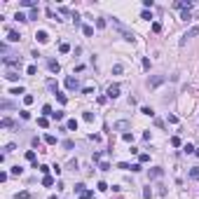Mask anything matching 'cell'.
<instances>
[{"mask_svg": "<svg viewBox=\"0 0 199 199\" xmlns=\"http://www.w3.org/2000/svg\"><path fill=\"white\" fill-rule=\"evenodd\" d=\"M66 89H80V82H77V77H66Z\"/></svg>", "mask_w": 199, "mask_h": 199, "instance_id": "4", "label": "cell"}, {"mask_svg": "<svg viewBox=\"0 0 199 199\" xmlns=\"http://www.w3.org/2000/svg\"><path fill=\"white\" fill-rule=\"evenodd\" d=\"M194 35H199V26H192L190 31H188V33H185V35L181 38V45H185V42H188L190 38H194Z\"/></svg>", "mask_w": 199, "mask_h": 199, "instance_id": "2", "label": "cell"}, {"mask_svg": "<svg viewBox=\"0 0 199 199\" xmlns=\"http://www.w3.org/2000/svg\"><path fill=\"white\" fill-rule=\"evenodd\" d=\"M117 169H122V171H129V169H131V164H127V162H119V164H117Z\"/></svg>", "mask_w": 199, "mask_h": 199, "instance_id": "28", "label": "cell"}, {"mask_svg": "<svg viewBox=\"0 0 199 199\" xmlns=\"http://www.w3.org/2000/svg\"><path fill=\"white\" fill-rule=\"evenodd\" d=\"M31 197V192H17V199H28Z\"/></svg>", "mask_w": 199, "mask_h": 199, "instance_id": "35", "label": "cell"}, {"mask_svg": "<svg viewBox=\"0 0 199 199\" xmlns=\"http://www.w3.org/2000/svg\"><path fill=\"white\" fill-rule=\"evenodd\" d=\"M14 19H19V21H28V19L24 17V14H21V12H17V14H14Z\"/></svg>", "mask_w": 199, "mask_h": 199, "instance_id": "48", "label": "cell"}, {"mask_svg": "<svg viewBox=\"0 0 199 199\" xmlns=\"http://www.w3.org/2000/svg\"><path fill=\"white\" fill-rule=\"evenodd\" d=\"M0 124H2V127H5V129H9V127H12V119H9V117H5V119H2V122H0Z\"/></svg>", "mask_w": 199, "mask_h": 199, "instance_id": "33", "label": "cell"}, {"mask_svg": "<svg viewBox=\"0 0 199 199\" xmlns=\"http://www.w3.org/2000/svg\"><path fill=\"white\" fill-rule=\"evenodd\" d=\"M194 155H197V157H199V148H197V150H194Z\"/></svg>", "mask_w": 199, "mask_h": 199, "instance_id": "50", "label": "cell"}, {"mask_svg": "<svg viewBox=\"0 0 199 199\" xmlns=\"http://www.w3.org/2000/svg\"><path fill=\"white\" fill-rule=\"evenodd\" d=\"M33 101H35V99H33V96H31V94H26V96H24V103H26V106H31V103H33Z\"/></svg>", "mask_w": 199, "mask_h": 199, "instance_id": "34", "label": "cell"}, {"mask_svg": "<svg viewBox=\"0 0 199 199\" xmlns=\"http://www.w3.org/2000/svg\"><path fill=\"white\" fill-rule=\"evenodd\" d=\"M38 124H40V127L45 129V127H47V124H49V119H47V117H40V119H38Z\"/></svg>", "mask_w": 199, "mask_h": 199, "instance_id": "32", "label": "cell"}, {"mask_svg": "<svg viewBox=\"0 0 199 199\" xmlns=\"http://www.w3.org/2000/svg\"><path fill=\"white\" fill-rule=\"evenodd\" d=\"M42 185H45V188H52V185H54V178H52V176H45V178H42Z\"/></svg>", "mask_w": 199, "mask_h": 199, "instance_id": "12", "label": "cell"}, {"mask_svg": "<svg viewBox=\"0 0 199 199\" xmlns=\"http://www.w3.org/2000/svg\"><path fill=\"white\" fill-rule=\"evenodd\" d=\"M54 96H56V101H59V103H66V101H68V99H66V94H61V91H56Z\"/></svg>", "mask_w": 199, "mask_h": 199, "instance_id": "22", "label": "cell"}, {"mask_svg": "<svg viewBox=\"0 0 199 199\" xmlns=\"http://www.w3.org/2000/svg\"><path fill=\"white\" fill-rule=\"evenodd\" d=\"M141 19H148V21H150V19H152V14H150V12H148V9H145L143 14H141Z\"/></svg>", "mask_w": 199, "mask_h": 199, "instance_id": "45", "label": "cell"}, {"mask_svg": "<svg viewBox=\"0 0 199 199\" xmlns=\"http://www.w3.org/2000/svg\"><path fill=\"white\" fill-rule=\"evenodd\" d=\"M143 197L150 199V197H152V190H150V188H145V190H143Z\"/></svg>", "mask_w": 199, "mask_h": 199, "instance_id": "40", "label": "cell"}, {"mask_svg": "<svg viewBox=\"0 0 199 199\" xmlns=\"http://www.w3.org/2000/svg\"><path fill=\"white\" fill-rule=\"evenodd\" d=\"M21 119H31V113H28V110H21Z\"/></svg>", "mask_w": 199, "mask_h": 199, "instance_id": "46", "label": "cell"}, {"mask_svg": "<svg viewBox=\"0 0 199 199\" xmlns=\"http://www.w3.org/2000/svg\"><path fill=\"white\" fill-rule=\"evenodd\" d=\"M80 199H94V192H91V190H84L80 194Z\"/></svg>", "mask_w": 199, "mask_h": 199, "instance_id": "19", "label": "cell"}, {"mask_svg": "<svg viewBox=\"0 0 199 199\" xmlns=\"http://www.w3.org/2000/svg\"><path fill=\"white\" fill-rule=\"evenodd\" d=\"M47 66H49V70H52V73H59V70H61V66L56 64V61H49Z\"/></svg>", "mask_w": 199, "mask_h": 199, "instance_id": "14", "label": "cell"}, {"mask_svg": "<svg viewBox=\"0 0 199 199\" xmlns=\"http://www.w3.org/2000/svg\"><path fill=\"white\" fill-rule=\"evenodd\" d=\"M94 119V113H84V122H91Z\"/></svg>", "mask_w": 199, "mask_h": 199, "instance_id": "47", "label": "cell"}, {"mask_svg": "<svg viewBox=\"0 0 199 199\" xmlns=\"http://www.w3.org/2000/svg\"><path fill=\"white\" fill-rule=\"evenodd\" d=\"M35 40L40 42V45H45V42H49V35H47V31H38V33H35Z\"/></svg>", "mask_w": 199, "mask_h": 199, "instance_id": "5", "label": "cell"}, {"mask_svg": "<svg viewBox=\"0 0 199 199\" xmlns=\"http://www.w3.org/2000/svg\"><path fill=\"white\" fill-rule=\"evenodd\" d=\"M7 40H9V42H19V40H21V35H19L17 31H7Z\"/></svg>", "mask_w": 199, "mask_h": 199, "instance_id": "7", "label": "cell"}, {"mask_svg": "<svg viewBox=\"0 0 199 199\" xmlns=\"http://www.w3.org/2000/svg\"><path fill=\"white\" fill-rule=\"evenodd\" d=\"M190 178H192V181H199V166L190 169Z\"/></svg>", "mask_w": 199, "mask_h": 199, "instance_id": "15", "label": "cell"}, {"mask_svg": "<svg viewBox=\"0 0 199 199\" xmlns=\"http://www.w3.org/2000/svg\"><path fill=\"white\" fill-rule=\"evenodd\" d=\"M26 159H28V162H35V152H33V150H28V152H26Z\"/></svg>", "mask_w": 199, "mask_h": 199, "instance_id": "31", "label": "cell"}, {"mask_svg": "<svg viewBox=\"0 0 199 199\" xmlns=\"http://www.w3.org/2000/svg\"><path fill=\"white\" fill-rule=\"evenodd\" d=\"M162 176H164V169H159V166L150 169V178H162Z\"/></svg>", "mask_w": 199, "mask_h": 199, "instance_id": "6", "label": "cell"}, {"mask_svg": "<svg viewBox=\"0 0 199 199\" xmlns=\"http://www.w3.org/2000/svg\"><path fill=\"white\" fill-rule=\"evenodd\" d=\"M181 19H183V21H188V19H190V9H185V12L181 14Z\"/></svg>", "mask_w": 199, "mask_h": 199, "instance_id": "41", "label": "cell"}, {"mask_svg": "<svg viewBox=\"0 0 199 199\" xmlns=\"http://www.w3.org/2000/svg\"><path fill=\"white\" fill-rule=\"evenodd\" d=\"M113 24L117 26V31H119V33H122V38H124L127 42H134V40H136V35H134V33H131V31H129V28L124 26V24H122V21H117V19H115V17H113Z\"/></svg>", "mask_w": 199, "mask_h": 199, "instance_id": "1", "label": "cell"}, {"mask_svg": "<svg viewBox=\"0 0 199 199\" xmlns=\"http://www.w3.org/2000/svg\"><path fill=\"white\" fill-rule=\"evenodd\" d=\"M119 91H122V87H119V84H110L106 94H108V99H117V96H119Z\"/></svg>", "mask_w": 199, "mask_h": 199, "instance_id": "3", "label": "cell"}, {"mask_svg": "<svg viewBox=\"0 0 199 199\" xmlns=\"http://www.w3.org/2000/svg\"><path fill=\"white\" fill-rule=\"evenodd\" d=\"M122 70H124V66H122V64H115V66H113V73H115V75H119Z\"/></svg>", "mask_w": 199, "mask_h": 199, "instance_id": "23", "label": "cell"}, {"mask_svg": "<svg viewBox=\"0 0 199 199\" xmlns=\"http://www.w3.org/2000/svg\"><path fill=\"white\" fill-rule=\"evenodd\" d=\"M38 169H40V173H45V176H49V166H47V164H40Z\"/></svg>", "mask_w": 199, "mask_h": 199, "instance_id": "29", "label": "cell"}, {"mask_svg": "<svg viewBox=\"0 0 199 199\" xmlns=\"http://www.w3.org/2000/svg\"><path fill=\"white\" fill-rule=\"evenodd\" d=\"M42 113H45V115H49V117H52V106H42Z\"/></svg>", "mask_w": 199, "mask_h": 199, "instance_id": "37", "label": "cell"}, {"mask_svg": "<svg viewBox=\"0 0 199 199\" xmlns=\"http://www.w3.org/2000/svg\"><path fill=\"white\" fill-rule=\"evenodd\" d=\"M141 113H143V115H148V117H152V115H155V110L148 108V106H143V108H141Z\"/></svg>", "mask_w": 199, "mask_h": 199, "instance_id": "17", "label": "cell"}, {"mask_svg": "<svg viewBox=\"0 0 199 199\" xmlns=\"http://www.w3.org/2000/svg\"><path fill=\"white\" fill-rule=\"evenodd\" d=\"M171 145H176V148H178V145H181V138H178V136H173V138H171Z\"/></svg>", "mask_w": 199, "mask_h": 199, "instance_id": "44", "label": "cell"}, {"mask_svg": "<svg viewBox=\"0 0 199 199\" xmlns=\"http://www.w3.org/2000/svg\"><path fill=\"white\" fill-rule=\"evenodd\" d=\"M64 148L66 150H73V141H64Z\"/></svg>", "mask_w": 199, "mask_h": 199, "instance_id": "49", "label": "cell"}, {"mask_svg": "<svg viewBox=\"0 0 199 199\" xmlns=\"http://www.w3.org/2000/svg\"><path fill=\"white\" fill-rule=\"evenodd\" d=\"M183 150H185V152L190 155V152H194V150H197V148H194V145H192V143H188V145H183Z\"/></svg>", "mask_w": 199, "mask_h": 199, "instance_id": "25", "label": "cell"}, {"mask_svg": "<svg viewBox=\"0 0 199 199\" xmlns=\"http://www.w3.org/2000/svg\"><path fill=\"white\" fill-rule=\"evenodd\" d=\"M59 52H61V54H68V52H70V45H68V42H61V45H59Z\"/></svg>", "mask_w": 199, "mask_h": 199, "instance_id": "11", "label": "cell"}, {"mask_svg": "<svg viewBox=\"0 0 199 199\" xmlns=\"http://www.w3.org/2000/svg\"><path fill=\"white\" fill-rule=\"evenodd\" d=\"M49 199H56V197H49Z\"/></svg>", "mask_w": 199, "mask_h": 199, "instance_id": "51", "label": "cell"}, {"mask_svg": "<svg viewBox=\"0 0 199 199\" xmlns=\"http://www.w3.org/2000/svg\"><path fill=\"white\" fill-rule=\"evenodd\" d=\"M45 143H47V145H54V143H56V136H54V134H47V136H45Z\"/></svg>", "mask_w": 199, "mask_h": 199, "instance_id": "13", "label": "cell"}, {"mask_svg": "<svg viewBox=\"0 0 199 199\" xmlns=\"http://www.w3.org/2000/svg\"><path fill=\"white\" fill-rule=\"evenodd\" d=\"M96 188H99V190H101V192H106V190H108V185H106V183H103V181H101V183H99V185H96Z\"/></svg>", "mask_w": 199, "mask_h": 199, "instance_id": "42", "label": "cell"}, {"mask_svg": "<svg viewBox=\"0 0 199 199\" xmlns=\"http://www.w3.org/2000/svg\"><path fill=\"white\" fill-rule=\"evenodd\" d=\"M9 94H17V96H19V94H24V87H14V89L9 91Z\"/></svg>", "mask_w": 199, "mask_h": 199, "instance_id": "39", "label": "cell"}, {"mask_svg": "<svg viewBox=\"0 0 199 199\" xmlns=\"http://www.w3.org/2000/svg\"><path fill=\"white\" fill-rule=\"evenodd\" d=\"M82 33H84V35H94V28L91 26H82Z\"/></svg>", "mask_w": 199, "mask_h": 199, "instance_id": "27", "label": "cell"}, {"mask_svg": "<svg viewBox=\"0 0 199 199\" xmlns=\"http://www.w3.org/2000/svg\"><path fill=\"white\" fill-rule=\"evenodd\" d=\"M138 162H141V164H145V162H150V155H138Z\"/></svg>", "mask_w": 199, "mask_h": 199, "instance_id": "26", "label": "cell"}, {"mask_svg": "<svg viewBox=\"0 0 199 199\" xmlns=\"http://www.w3.org/2000/svg\"><path fill=\"white\" fill-rule=\"evenodd\" d=\"M122 141H124V143H134V134H122Z\"/></svg>", "mask_w": 199, "mask_h": 199, "instance_id": "16", "label": "cell"}, {"mask_svg": "<svg viewBox=\"0 0 199 199\" xmlns=\"http://www.w3.org/2000/svg\"><path fill=\"white\" fill-rule=\"evenodd\" d=\"M21 5H24V7H33V9L38 7V5L33 2V0H21Z\"/></svg>", "mask_w": 199, "mask_h": 199, "instance_id": "24", "label": "cell"}, {"mask_svg": "<svg viewBox=\"0 0 199 199\" xmlns=\"http://www.w3.org/2000/svg\"><path fill=\"white\" fill-rule=\"evenodd\" d=\"M26 73H28V75H35V73H38V68H35V66H28V68H26Z\"/></svg>", "mask_w": 199, "mask_h": 199, "instance_id": "38", "label": "cell"}, {"mask_svg": "<svg viewBox=\"0 0 199 199\" xmlns=\"http://www.w3.org/2000/svg\"><path fill=\"white\" fill-rule=\"evenodd\" d=\"M152 31H155V33H159V31H162V24H157V21H155V24H152Z\"/></svg>", "mask_w": 199, "mask_h": 199, "instance_id": "43", "label": "cell"}, {"mask_svg": "<svg viewBox=\"0 0 199 199\" xmlns=\"http://www.w3.org/2000/svg\"><path fill=\"white\" fill-rule=\"evenodd\" d=\"M99 169L101 171H110V164L108 162H99Z\"/></svg>", "mask_w": 199, "mask_h": 199, "instance_id": "30", "label": "cell"}, {"mask_svg": "<svg viewBox=\"0 0 199 199\" xmlns=\"http://www.w3.org/2000/svg\"><path fill=\"white\" fill-rule=\"evenodd\" d=\"M164 80H166L164 75H157V77H152V80H150V87H159V84H162Z\"/></svg>", "mask_w": 199, "mask_h": 199, "instance_id": "8", "label": "cell"}, {"mask_svg": "<svg viewBox=\"0 0 199 199\" xmlns=\"http://www.w3.org/2000/svg\"><path fill=\"white\" fill-rule=\"evenodd\" d=\"M115 129H129V122H117V124H115Z\"/></svg>", "mask_w": 199, "mask_h": 199, "instance_id": "36", "label": "cell"}, {"mask_svg": "<svg viewBox=\"0 0 199 199\" xmlns=\"http://www.w3.org/2000/svg\"><path fill=\"white\" fill-rule=\"evenodd\" d=\"M66 127L70 129V131H77V119H68V122H66Z\"/></svg>", "mask_w": 199, "mask_h": 199, "instance_id": "10", "label": "cell"}, {"mask_svg": "<svg viewBox=\"0 0 199 199\" xmlns=\"http://www.w3.org/2000/svg\"><path fill=\"white\" fill-rule=\"evenodd\" d=\"M52 119H56V122H59V119H64V110H56V113H52Z\"/></svg>", "mask_w": 199, "mask_h": 199, "instance_id": "20", "label": "cell"}, {"mask_svg": "<svg viewBox=\"0 0 199 199\" xmlns=\"http://www.w3.org/2000/svg\"><path fill=\"white\" fill-rule=\"evenodd\" d=\"M176 7H181V9H190V7H192V2H190V0H178V2H176Z\"/></svg>", "mask_w": 199, "mask_h": 199, "instance_id": "9", "label": "cell"}, {"mask_svg": "<svg viewBox=\"0 0 199 199\" xmlns=\"http://www.w3.org/2000/svg\"><path fill=\"white\" fill-rule=\"evenodd\" d=\"M5 77H7V80H12V82L19 80V75H17V73H12V70H7V75H5Z\"/></svg>", "mask_w": 199, "mask_h": 199, "instance_id": "21", "label": "cell"}, {"mask_svg": "<svg viewBox=\"0 0 199 199\" xmlns=\"http://www.w3.org/2000/svg\"><path fill=\"white\" fill-rule=\"evenodd\" d=\"M9 173H12V176H21V173H24V169L17 164V166H12V171H9Z\"/></svg>", "mask_w": 199, "mask_h": 199, "instance_id": "18", "label": "cell"}]
</instances>
